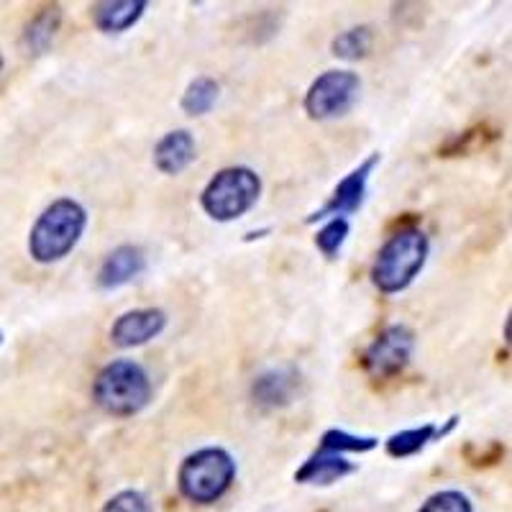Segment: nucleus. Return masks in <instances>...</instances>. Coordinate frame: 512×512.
Instances as JSON below:
<instances>
[{"label":"nucleus","mask_w":512,"mask_h":512,"mask_svg":"<svg viewBox=\"0 0 512 512\" xmlns=\"http://www.w3.org/2000/svg\"><path fill=\"white\" fill-rule=\"evenodd\" d=\"M361 93V80L351 70H328L315 77L303 100V108L313 121H333L354 108Z\"/></svg>","instance_id":"nucleus-7"},{"label":"nucleus","mask_w":512,"mask_h":512,"mask_svg":"<svg viewBox=\"0 0 512 512\" xmlns=\"http://www.w3.org/2000/svg\"><path fill=\"white\" fill-rule=\"evenodd\" d=\"M0 70H3V57H0Z\"/></svg>","instance_id":"nucleus-25"},{"label":"nucleus","mask_w":512,"mask_h":512,"mask_svg":"<svg viewBox=\"0 0 512 512\" xmlns=\"http://www.w3.org/2000/svg\"><path fill=\"white\" fill-rule=\"evenodd\" d=\"M0 344H3V333H0Z\"/></svg>","instance_id":"nucleus-26"},{"label":"nucleus","mask_w":512,"mask_h":512,"mask_svg":"<svg viewBox=\"0 0 512 512\" xmlns=\"http://www.w3.org/2000/svg\"><path fill=\"white\" fill-rule=\"evenodd\" d=\"M146 0H105L93 6V24L103 34H123L134 29L146 13Z\"/></svg>","instance_id":"nucleus-14"},{"label":"nucleus","mask_w":512,"mask_h":512,"mask_svg":"<svg viewBox=\"0 0 512 512\" xmlns=\"http://www.w3.org/2000/svg\"><path fill=\"white\" fill-rule=\"evenodd\" d=\"M433 441H441V438H438V425L425 423L418 425V428L392 433V436L384 441V451H387V456H392V459H410V456H418L420 451Z\"/></svg>","instance_id":"nucleus-15"},{"label":"nucleus","mask_w":512,"mask_h":512,"mask_svg":"<svg viewBox=\"0 0 512 512\" xmlns=\"http://www.w3.org/2000/svg\"><path fill=\"white\" fill-rule=\"evenodd\" d=\"M379 446L374 436H356V433L341 431V428H331L320 436V446L323 451H333V454H369Z\"/></svg>","instance_id":"nucleus-18"},{"label":"nucleus","mask_w":512,"mask_h":512,"mask_svg":"<svg viewBox=\"0 0 512 512\" xmlns=\"http://www.w3.org/2000/svg\"><path fill=\"white\" fill-rule=\"evenodd\" d=\"M297 390H300V374L295 369H272L259 374L251 384L254 402L262 408H285L295 400Z\"/></svg>","instance_id":"nucleus-13"},{"label":"nucleus","mask_w":512,"mask_h":512,"mask_svg":"<svg viewBox=\"0 0 512 512\" xmlns=\"http://www.w3.org/2000/svg\"><path fill=\"white\" fill-rule=\"evenodd\" d=\"M167 328V313L162 308H136L118 315L111 326V341L118 349H136L159 336Z\"/></svg>","instance_id":"nucleus-9"},{"label":"nucleus","mask_w":512,"mask_h":512,"mask_svg":"<svg viewBox=\"0 0 512 512\" xmlns=\"http://www.w3.org/2000/svg\"><path fill=\"white\" fill-rule=\"evenodd\" d=\"M146 269V254L134 244L116 246L111 254L105 256L98 269V287L100 290H118V287L134 282Z\"/></svg>","instance_id":"nucleus-10"},{"label":"nucleus","mask_w":512,"mask_h":512,"mask_svg":"<svg viewBox=\"0 0 512 512\" xmlns=\"http://www.w3.org/2000/svg\"><path fill=\"white\" fill-rule=\"evenodd\" d=\"M431 256V239L415 223L400 226L384 241L372 264V282L382 295L405 292Z\"/></svg>","instance_id":"nucleus-1"},{"label":"nucleus","mask_w":512,"mask_h":512,"mask_svg":"<svg viewBox=\"0 0 512 512\" xmlns=\"http://www.w3.org/2000/svg\"><path fill=\"white\" fill-rule=\"evenodd\" d=\"M349 231V218H328L323 228L315 233V246H318V251L326 259H336L341 249H344L346 239H349Z\"/></svg>","instance_id":"nucleus-21"},{"label":"nucleus","mask_w":512,"mask_h":512,"mask_svg":"<svg viewBox=\"0 0 512 512\" xmlns=\"http://www.w3.org/2000/svg\"><path fill=\"white\" fill-rule=\"evenodd\" d=\"M415 351V333L405 323H392L382 328L372 338V344L361 354V367L372 379L387 382V379L400 377L408 369Z\"/></svg>","instance_id":"nucleus-6"},{"label":"nucleus","mask_w":512,"mask_h":512,"mask_svg":"<svg viewBox=\"0 0 512 512\" xmlns=\"http://www.w3.org/2000/svg\"><path fill=\"white\" fill-rule=\"evenodd\" d=\"M262 195V177L251 167L233 164L218 169L200 192V208L218 223L239 221L249 213Z\"/></svg>","instance_id":"nucleus-5"},{"label":"nucleus","mask_w":512,"mask_h":512,"mask_svg":"<svg viewBox=\"0 0 512 512\" xmlns=\"http://www.w3.org/2000/svg\"><path fill=\"white\" fill-rule=\"evenodd\" d=\"M379 162H382V157H379V152H374L369 154L359 167L351 169L349 175L338 182L336 190L331 192V198L320 205L313 216H308V223L328 221V218H346L351 216V213H356V210L364 205V200H367L369 177H372V172L377 169Z\"/></svg>","instance_id":"nucleus-8"},{"label":"nucleus","mask_w":512,"mask_h":512,"mask_svg":"<svg viewBox=\"0 0 512 512\" xmlns=\"http://www.w3.org/2000/svg\"><path fill=\"white\" fill-rule=\"evenodd\" d=\"M88 228V210L77 200L59 198L41 210L31 226L29 254L36 264H57L70 256Z\"/></svg>","instance_id":"nucleus-2"},{"label":"nucleus","mask_w":512,"mask_h":512,"mask_svg":"<svg viewBox=\"0 0 512 512\" xmlns=\"http://www.w3.org/2000/svg\"><path fill=\"white\" fill-rule=\"evenodd\" d=\"M152 395V379L134 359H113L93 379V402L113 418H134L149 408Z\"/></svg>","instance_id":"nucleus-3"},{"label":"nucleus","mask_w":512,"mask_h":512,"mask_svg":"<svg viewBox=\"0 0 512 512\" xmlns=\"http://www.w3.org/2000/svg\"><path fill=\"white\" fill-rule=\"evenodd\" d=\"M218 95H221V85L213 77H195L182 93L180 108L185 111V116H205L218 103Z\"/></svg>","instance_id":"nucleus-16"},{"label":"nucleus","mask_w":512,"mask_h":512,"mask_svg":"<svg viewBox=\"0 0 512 512\" xmlns=\"http://www.w3.org/2000/svg\"><path fill=\"white\" fill-rule=\"evenodd\" d=\"M100 512H154L152 502L139 489H123L105 502Z\"/></svg>","instance_id":"nucleus-23"},{"label":"nucleus","mask_w":512,"mask_h":512,"mask_svg":"<svg viewBox=\"0 0 512 512\" xmlns=\"http://www.w3.org/2000/svg\"><path fill=\"white\" fill-rule=\"evenodd\" d=\"M356 469L359 466L346 459V456L315 448V454H310L305 459V464L295 472V482L310 484V487H331V484L341 482L344 477L354 474Z\"/></svg>","instance_id":"nucleus-12"},{"label":"nucleus","mask_w":512,"mask_h":512,"mask_svg":"<svg viewBox=\"0 0 512 512\" xmlns=\"http://www.w3.org/2000/svg\"><path fill=\"white\" fill-rule=\"evenodd\" d=\"M236 459L221 446L198 448L185 456L177 472V489L192 505H213L236 482Z\"/></svg>","instance_id":"nucleus-4"},{"label":"nucleus","mask_w":512,"mask_h":512,"mask_svg":"<svg viewBox=\"0 0 512 512\" xmlns=\"http://www.w3.org/2000/svg\"><path fill=\"white\" fill-rule=\"evenodd\" d=\"M195 157H198V144L187 128L169 131L154 146V167L167 177L182 175L195 162Z\"/></svg>","instance_id":"nucleus-11"},{"label":"nucleus","mask_w":512,"mask_h":512,"mask_svg":"<svg viewBox=\"0 0 512 512\" xmlns=\"http://www.w3.org/2000/svg\"><path fill=\"white\" fill-rule=\"evenodd\" d=\"M502 456H505V446L492 441L484 451H479V456H469V461H472L474 466H487V464H497V461H502Z\"/></svg>","instance_id":"nucleus-24"},{"label":"nucleus","mask_w":512,"mask_h":512,"mask_svg":"<svg viewBox=\"0 0 512 512\" xmlns=\"http://www.w3.org/2000/svg\"><path fill=\"white\" fill-rule=\"evenodd\" d=\"M497 134H500V131L489 128L487 123H482V126H474V128H469V131H464V134L454 136V139L448 141L443 149H438V157H466V154L477 152V149H484V146H487V141L497 139Z\"/></svg>","instance_id":"nucleus-19"},{"label":"nucleus","mask_w":512,"mask_h":512,"mask_svg":"<svg viewBox=\"0 0 512 512\" xmlns=\"http://www.w3.org/2000/svg\"><path fill=\"white\" fill-rule=\"evenodd\" d=\"M372 41H374V31L372 26H354V29H346L333 39L331 44V52L333 57L338 59H364L372 49Z\"/></svg>","instance_id":"nucleus-17"},{"label":"nucleus","mask_w":512,"mask_h":512,"mask_svg":"<svg viewBox=\"0 0 512 512\" xmlns=\"http://www.w3.org/2000/svg\"><path fill=\"white\" fill-rule=\"evenodd\" d=\"M59 18H62V13H59L57 6H52L44 8V11L31 21L29 29H26V44H29V49H34V52L39 54L52 44L54 34H57L59 29Z\"/></svg>","instance_id":"nucleus-20"},{"label":"nucleus","mask_w":512,"mask_h":512,"mask_svg":"<svg viewBox=\"0 0 512 512\" xmlns=\"http://www.w3.org/2000/svg\"><path fill=\"white\" fill-rule=\"evenodd\" d=\"M418 512H474V505L461 489H441V492L428 497L418 507Z\"/></svg>","instance_id":"nucleus-22"}]
</instances>
